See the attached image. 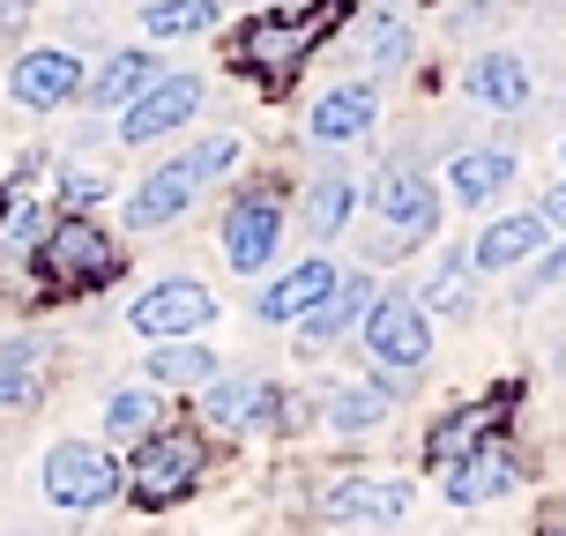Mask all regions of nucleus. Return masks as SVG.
I'll return each instance as SVG.
<instances>
[{
	"instance_id": "f257e3e1",
	"label": "nucleus",
	"mask_w": 566,
	"mask_h": 536,
	"mask_svg": "<svg viewBox=\"0 0 566 536\" xmlns=\"http://www.w3.org/2000/svg\"><path fill=\"white\" fill-rule=\"evenodd\" d=\"M343 15H350V0H313L298 15L261 8L254 23L239 30V60H247V67H269V75H291V67H306V53L343 23Z\"/></svg>"
},
{
	"instance_id": "f03ea898",
	"label": "nucleus",
	"mask_w": 566,
	"mask_h": 536,
	"mask_svg": "<svg viewBox=\"0 0 566 536\" xmlns=\"http://www.w3.org/2000/svg\"><path fill=\"white\" fill-rule=\"evenodd\" d=\"M38 276H45V291H53V298L105 291V283L119 276V246L90 224V217H67V224H53L45 239H38Z\"/></svg>"
},
{
	"instance_id": "7ed1b4c3",
	"label": "nucleus",
	"mask_w": 566,
	"mask_h": 536,
	"mask_svg": "<svg viewBox=\"0 0 566 536\" xmlns=\"http://www.w3.org/2000/svg\"><path fill=\"white\" fill-rule=\"evenodd\" d=\"M366 350L380 358V372H410L418 380L424 372V358H432V313L402 291V298H373V313H366Z\"/></svg>"
},
{
	"instance_id": "20e7f679",
	"label": "nucleus",
	"mask_w": 566,
	"mask_h": 536,
	"mask_svg": "<svg viewBox=\"0 0 566 536\" xmlns=\"http://www.w3.org/2000/svg\"><path fill=\"white\" fill-rule=\"evenodd\" d=\"M127 484H135L142 507H171V500H187V492L201 484V440H195V432H149Z\"/></svg>"
},
{
	"instance_id": "39448f33",
	"label": "nucleus",
	"mask_w": 566,
	"mask_h": 536,
	"mask_svg": "<svg viewBox=\"0 0 566 536\" xmlns=\"http://www.w3.org/2000/svg\"><path fill=\"white\" fill-rule=\"evenodd\" d=\"M119 462L105 448H90V440H60L53 454H45V500H53V507H105V500H113L119 492Z\"/></svg>"
},
{
	"instance_id": "423d86ee",
	"label": "nucleus",
	"mask_w": 566,
	"mask_h": 536,
	"mask_svg": "<svg viewBox=\"0 0 566 536\" xmlns=\"http://www.w3.org/2000/svg\"><path fill=\"white\" fill-rule=\"evenodd\" d=\"M373 201H380V224H388V239H380V254L424 246V239L440 231V195H432V179H418V171H388Z\"/></svg>"
},
{
	"instance_id": "0eeeda50",
	"label": "nucleus",
	"mask_w": 566,
	"mask_h": 536,
	"mask_svg": "<svg viewBox=\"0 0 566 536\" xmlns=\"http://www.w3.org/2000/svg\"><path fill=\"white\" fill-rule=\"evenodd\" d=\"M127 320H135L142 336H157V343H187L195 328H209L217 320V298L201 291V283H157V291H142L135 306H127Z\"/></svg>"
},
{
	"instance_id": "6e6552de",
	"label": "nucleus",
	"mask_w": 566,
	"mask_h": 536,
	"mask_svg": "<svg viewBox=\"0 0 566 536\" xmlns=\"http://www.w3.org/2000/svg\"><path fill=\"white\" fill-rule=\"evenodd\" d=\"M276 239H283V201L276 195H239V201H231V217H224V261L239 269V276L269 269Z\"/></svg>"
},
{
	"instance_id": "1a4fd4ad",
	"label": "nucleus",
	"mask_w": 566,
	"mask_h": 536,
	"mask_svg": "<svg viewBox=\"0 0 566 536\" xmlns=\"http://www.w3.org/2000/svg\"><path fill=\"white\" fill-rule=\"evenodd\" d=\"M328 522H402L410 514V477H336L321 484Z\"/></svg>"
},
{
	"instance_id": "9d476101",
	"label": "nucleus",
	"mask_w": 566,
	"mask_h": 536,
	"mask_svg": "<svg viewBox=\"0 0 566 536\" xmlns=\"http://www.w3.org/2000/svg\"><path fill=\"white\" fill-rule=\"evenodd\" d=\"M195 113H201V83H195V75H157V83L127 105L119 135H127V141H157V135H171L179 119H195Z\"/></svg>"
},
{
	"instance_id": "9b49d317",
	"label": "nucleus",
	"mask_w": 566,
	"mask_h": 536,
	"mask_svg": "<svg viewBox=\"0 0 566 536\" xmlns=\"http://www.w3.org/2000/svg\"><path fill=\"white\" fill-rule=\"evenodd\" d=\"M8 90H15V105H30V113H53V105H67V97L83 90V60L60 53V45L23 53V60H15V75H8Z\"/></svg>"
},
{
	"instance_id": "f8f14e48",
	"label": "nucleus",
	"mask_w": 566,
	"mask_h": 536,
	"mask_svg": "<svg viewBox=\"0 0 566 536\" xmlns=\"http://www.w3.org/2000/svg\"><path fill=\"white\" fill-rule=\"evenodd\" d=\"M507 402H514V388H500L492 402H470V410H448V418L432 424V440H424V462H432V470H454L462 454H478L484 440H492V424H500Z\"/></svg>"
},
{
	"instance_id": "ddd939ff",
	"label": "nucleus",
	"mask_w": 566,
	"mask_h": 536,
	"mask_svg": "<svg viewBox=\"0 0 566 536\" xmlns=\"http://www.w3.org/2000/svg\"><path fill=\"white\" fill-rule=\"evenodd\" d=\"M336 283H343V276H336V261H298L291 276H276V283H269V291L254 298V313L269 320V328H283V320H306V313L321 306Z\"/></svg>"
},
{
	"instance_id": "4468645a",
	"label": "nucleus",
	"mask_w": 566,
	"mask_h": 536,
	"mask_svg": "<svg viewBox=\"0 0 566 536\" xmlns=\"http://www.w3.org/2000/svg\"><path fill=\"white\" fill-rule=\"evenodd\" d=\"M514 484H522L514 448H478V454H462V462L448 470V500L454 507H484V500H507Z\"/></svg>"
},
{
	"instance_id": "2eb2a0df",
	"label": "nucleus",
	"mask_w": 566,
	"mask_h": 536,
	"mask_svg": "<svg viewBox=\"0 0 566 536\" xmlns=\"http://www.w3.org/2000/svg\"><path fill=\"white\" fill-rule=\"evenodd\" d=\"M195 195H201V179L187 171V157H179V165H157L135 195H127V224H135V231H157V224H171V217H179Z\"/></svg>"
},
{
	"instance_id": "dca6fc26",
	"label": "nucleus",
	"mask_w": 566,
	"mask_h": 536,
	"mask_svg": "<svg viewBox=\"0 0 566 536\" xmlns=\"http://www.w3.org/2000/svg\"><path fill=\"white\" fill-rule=\"evenodd\" d=\"M201 418L209 424H283V396L269 380H209V396H201Z\"/></svg>"
},
{
	"instance_id": "f3484780",
	"label": "nucleus",
	"mask_w": 566,
	"mask_h": 536,
	"mask_svg": "<svg viewBox=\"0 0 566 536\" xmlns=\"http://www.w3.org/2000/svg\"><path fill=\"white\" fill-rule=\"evenodd\" d=\"M373 113H380V97H373L366 83H343V90H328L321 105H313V119H306V135L313 141H366L373 135Z\"/></svg>"
},
{
	"instance_id": "a211bd4d",
	"label": "nucleus",
	"mask_w": 566,
	"mask_h": 536,
	"mask_svg": "<svg viewBox=\"0 0 566 536\" xmlns=\"http://www.w3.org/2000/svg\"><path fill=\"white\" fill-rule=\"evenodd\" d=\"M544 246H552V231L530 209V217H500L492 231H478V246H462V254H470V269H514V261L544 254Z\"/></svg>"
},
{
	"instance_id": "6ab92c4d",
	"label": "nucleus",
	"mask_w": 566,
	"mask_h": 536,
	"mask_svg": "<svg viewBox=\"0 0 566 536\" xmlns=\"http://www.w3.org/2000/svg\"><path fill=\"white\" fill-rule=\"evenodd\" d=\"M462 90H470L478 105H492V113H530V60H514V53H484V60H470Z\"/></svg>"
},
{
	"instance_id": "aec40b11",
	"label": "nucleus",
	"mask_w": 566,
	"mask_h": 536,
	"mask_svg": "<svg viewBox=\"0 0 566 536\" xmlns=\"http://www.w3.org/2000/svg\"><path fill=\"white\" fill-rule=\"evenodd\" d=\"M366 313H373V283L350 276V283H336V291H328V298L298 320V336H306V350H328V343L350 336V320H366Z\"/></svg>"
},
{
	"instance_id": "412c9836",
	"label": "nucleus",
	"mask_w": 566,
	"mask_h": 536,
	"mask_svg": "<svg viewBox=\"0 0 566 536\" xmlns=\"http://www.w3.org/2000/svg\"><path fill=\"white\" fill-rule=\"evenodd\" d=\"M448 179H454V201H462V209H484V201L507 195L514 157H507V149H462V157L448 165Z\"/></svg>"
},
{
	"instance_id": "4be33fe9",
	"label": "nucleus",
	"mask_w": 566,
	"mask_h": 536,
	"mask_svg": "<svg viewBox=\"0 0 566 536\" xmlns=\"http://www.w3.org/2000/svg\"><path fill=\"white\" fill-rule=\"evenodd\" d=\"M350 209H358V187H350V171H321L306 195V231L313 239H336L350 224Z\"/></svg>"
},
{
	"instance_id": "5701e85b",
	"label": "nucleus",
	"mask_w": 566,
	"mask_h": 536,
	"mask_svg": "<svg viewBox=\"0 0 566 536\" xmlns=\"http://www.w3.org/2000/svg\"><path fill=\"white\" fill-rule=\"evenodd\" d=\"M321 410H328V424H336V432H373V424L388 418L396 402H388V388H350V380H343V388H328V396H321Z\"/></svg>"
},
{
	"instance_id": "b1692460",
	"label": "nucleus",
	"mask_w": 566,
	"mask_h": 536,
	"mask_svg": "<svg viewBox=\"0 0 566 536\" xmlns=\"http://www.w3.org/2000/svg\"><path fill=\"white\" fill-rule=\"evenodd\" d=\"M149 83H157V60L149 53H119V60H105V75L90 83V105H135Z\"/></svg>"
},
{
	"instance_id": "393cba45",
	"label": "nucleus",
	"mask_w": 566,
	"mask_h": 536,
	"mask_svg": "<svg viewBox=\"0 0 566 536\" xmlns=\"http://www.w3.org/2000/svg\"><path fill=\"white\" fill-rule=\"evenodd\" d=\"M209 23H217V0H149L142 8L149 38H201Z\"/></svg>"
},
{
	"instance_id": "a878e982",
	"label": "nucleus",
	"mask_w": 566,
	"mask_h": 536,
	"mask_svg": "<svg viewBox=\"0 0 566 536\" xmlns=\"http://www.w3.org/2000/svg\"><path fill=\"white\" fill-rule=\"evenodd\" d=\"M149 380H165V388H201V380H217V350H201V343H165V350L149 358Z\"/></svg>"
},
{
	"instance_id": "bb28decb",
	"label": "nucleus",
	"mask_w": 566,
	"mask_h": 536,
	"mask_svg": "<svg viewBox=\"0 0 566 536\" xmlns=\"http://www.w3.org/2000/svg\"><path fill=\"white\" fill-rule=\"evenodd\" d=\"M38 358L45 343H0V410H23L38 396Z\"/></svg>"
},
{
	"instance_id": "cd10ccee",
	"label": "nucleus",
	"mask_w": 566,
	"mask_h": 536,
	"mask_svg": "<svg viewBox=\"0 0 566 536\" xmlns=\"http://www.w3.org/2000/svg\"><path fill=\"white\" fill-rule=\"evenodd\" d=\"M157 418H165V410H157L149 388H119V396L105 402V432H113V440H135V448L157 432Z\"/></svg>"
},
{
	"instance_id": "c85d7f7f",
	"label": "nucleus",
	"mask_w": 566,
	"mask_h": 536,
	"mask_svg": "<svg viewBox=\"0 0 566 536\" xmlns=\"http://www.w3.org/2000/svg\"><path fill=\"white\" fill-rule=\"evenodd\" d=\"M470 276H478V269H470V254H454L448 269L418 291V306L424 313H470Z\"/></svg>"
},
{
	"instance_id": "c756f323",
	"label": "nucleus",
	"mask_w": 566,
	"mask_h": 536,
	"mask_svg": "<svg viewBox=\"0 0 566 536\" xmlns=\"http://www.w3.org/2000/svg\"><path fill=\"white\" fill-rule=\"evenodd\" d=\"M402 60H410V23H402V15H380L373 38H366V67L388 75V67H402Z\"/></svg>"
},
{
	"instance_id": "7c9ffc66",
	"label": "nucleus",
	"mask_w": 566,
	"mask_h": 536,
	"mask_svg": "<svg viewBox=\"0 0 566 536\" xmlns=\"http://www.w3.org/2000/svg\"><path fill=\"white\" fill-rule=\"evenodd\" d=\"M231 165H239V141H231V135H209V141H195V149H187V171H195L201 187H209V179H224Z\"/></svg>"
},
{
	"instance_id": "2f4dec72",
	"label": "nucleus",
	"mask_w": 566,
	"mask_h": 536,
	"mask_svg": "<svg viewBox=\"0 0 566 536\" xmlns=\"http://www.w3.org/2000/svg\"><path fill=\"white\" fill-rule=\"evenodd\" d=\"M38 231H45V217H38V209L23 201V209L0 224V246H8V254H38Z\"/></svg>"
},
{
	"instance_id": "473e14b6",
	"label": "nucleus",
	"mask_w": 566,
	"mask_h": 536,
	"mask_svg": "<svg viewBox=\"0 0 566 536\" xmlns=\"http://www.w3.org/2000/svg\"><path fill=\"white\" fill-rule=\"evenodd\" d=\"M552 283H566V246H552V254H544L537 269H530V276H522V291H514V298H522V306H530V298H544V291H552Z\"/></svg>"
},
{
	"instance_id": "72a5a7b5",
	"label": "nucleus",
	"mask_w": 566,
	"mask_h": 536,
	"mask_svg": "<svg viewBox=\"0 0 566 536\" xmlns=\"http://www.w3.org/2000/svg\"><path fill=\"white\" fill-rule=\"evenodd\" d=\"M537 217H544V231H566V179L552 187V195L537 201Z\"/></svg>"
},
{
	"instance_id": "f704fd0d",
	"label": "nucleus",
	"mask_w": 566,
	"mask_h": 536,
	"mask_svg": "<svg viewBox=\"0 0 566 536\" xmlns=\"http://www.w3.org/2000/svg\"><path fill=\"white\" fill-rule=\"evenodd\" d=\"M97 195H105V179H97V171H75V179H67V201H75V209H90Z\"/></svg>"
},
{
	"instance_id": "c9c22d12",
	"label": "nucleus",
	"mask_w": 566,
	"mask_h": 536,
	"mask_svg": "<svg viewBox=\"0 0 566 536\" xmlns=\"http://www.w3.org/2000/svg\"><path fill=\"white\" fill-rule=\"evenodd\" d=\"M30 23V0H0V38H8V30H23Z\"/></svg>"
},
{
	"instance_id": "e433bc0d",
	"label": "nucleus",
	"mask_w": 566,
	"mask_h": 536,
	"mask_svg": "<svg viewBox=\"0 0 566 536\" xmlns=\"http://www.w3.org/2000/svg\"><path fill=\"white\" fill-rule=\"evenodd\" d=\"M492 8H500V0H470V8H462V23H470V15H492Z\"/></svg>"
},
{
	"instance_id": "4c0bfd02",
	"label": "nucleus",
	"mask_w": 566,
	"mask_h": 536,
	"mask_svg": "<svg viewBox=\"0 0 566 536\" xmlns=\"http://www.w3.org/2000/svg\"><path fill=\"white\" fill-rule=\"evenodd\" d=\"M544 536H566V522H552V529H544Z\"/></svg>"
}]
</instances>
